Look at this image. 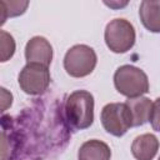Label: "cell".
<instances>
[{"mask_svg":"<svg viewBox=\"0 0 160 160\" xmlns=\"http://www.w3.org/2000/svg\"><path fill=\"white\" fill-rule=\"evenodd\" d=\"M25 59L28 64L48 66L52 61V46L44 36H34L25 45Z\"/></svg>","mask_w":160,"mask_h":160,"instance_id":"52a82bcc","label":"cell"},{"mask_svg":"<svg viewBox=\"0 0 160 160\" xmlns=\"http://www.w3.org/2000/svg\"><path fill=\"white\" fill-rule=\"evenodd\" d=\"M114 86L119 94L128 99L142 96L150 89L148 75L134 65H121L115 70Z\"/></svg>","mask_w":160,"mask_h":160,"instance_id":"7a4b0ae2","label":"cell"},{"mask_svg":"<svg viewBox=\"0 0 160 160\" xmlns=\"http://www.w3.org/2000/svg\"><path fill=\"white\" fill-rule=\"evenodd\" d=\"M149 121H150V125H151L152 130L160 132V98L155 99V101L152 102Z\"/></svg>","mask_w":160,"mask_h":160,"instance_id":"5bb4252c","label":"cell"},{"mask_svg":"<svg viewBox=\"0 0 160 160\" xmlns=\"http://www.w3.org/2000/svg\"><path fill=\"white\" fill-rule=\"evenodd\" d=\"M98 64V56L92 48L85 44L71 46L64 56V69L72 78L90 75Z\"/></svg>","mask_w":160,"mask_h":160,"instance_id":"277c9868","label":"cell"},{"mask_svg":"<svg viewBox=\"0 0 160 160\" xmlns=\"http://www.w3.org/2000/svg\"><path fill=\"white\" fill-rule=\"evenodd\" d=\"M126 105L130 109L131 118H132V126H142L149 121L152 101L149 98L139 96L134 99H128Z\"/></svg>","mask_w":160,"mask_h":160,"instance_id":"8fae6325","label":"cell"},{"mask_svg":"<svg viewBox=\"0 0 160 160\" xmlns=\"http://www.w3.org/2000/svg\"><path fill=\"white\" fill-rule=\"evenodd\" d=\"M101 125L112 136L121 138L132 128V118L126 102H109L101 109Z\"/></svg>","mask_w":160,"mask_h":160,"instance_id":"5b68a950","label":"cell"},{"mask_svg":"<svg viewBox=\"0 0 160 160\" xmlns=\"http://www.w3.org/2000/svg\"><path fill=\"white\" fill-rule=\"evenodd\" d=\"M0 40H1V61L5 62L11 59L15 54V40L12 35L6 32L5 30L0 31Z\"/></svg>","mask_w":160,"mask_h":160,"instance_id":"4fadbf2b","label":"cell"},{"mask_svg":"<svg viewBox=\"0 0 160 160\" xmlns=\"http://www.w3.org/2000/svg\"><path fill=\"white\" fill-rule=\"evenodd\" d=\"M94 96L86 90H75L66 96L64 112L68 126L72 130H84L94 122Z\"/></svg>","mask_w":160,"mask_h":160,"instance_id":"6da1fadb","label":"cell"},{"mask_svg":"<svg viewBox=\"0 0 160 160\" xmlns=\"http://www.w3.org/2000/svg\"><path fill=\"white\" fill-rule=\"evenodd\" d=\"M126 4H128L126 1L122 2V4H119V2H111V1H110V2H106V1H105V5H108V6H110V8H119V6L121 8V6H125Z\"/></svg>","mask_w":160,"mask_h":160,"instance_id":"2e32d148","label":"cell"},{"mask_svg":"<svg viewBox=\"0 0 160 160\" xmlns=\"http://www.w3.org/2000/svg\"><path fill=\"white\" fill-rule=\"evenodd\" d=\"M158 160H160V156H159V159H158Z\"/></svg>","mask_w":160,"mask_h":160,"instance_id":"e0dca14e","label":"cell"},{"mask_svg":"<svg viewBox=\"0 0 160 160\" xmlns=\"http://www.w3.org/2000/svg\"><path fill=\"white\" fill-rule=\"evenodd\" d=\"M1 92H2V111H5L12 104V95L11 92L6 91L5 88H1Z\"/></svg>","mask_w":160,"mask_h":160,"instance_id":"9a60e30c","label":"cell"},{"mask_svg":"<svg viewBox=\"0 0 160 160\" xmlns=\"http://www.w3.org/2000/svg\"><path fill=\"white\" fill-rule=\"evenodd\" d=\"M159 150V140L154 134L146 132L136 136L131 144V154L136 160H152Z\"/></svg>","mask_w":160,"mask_h":160,"instance_id":"ba28073f","label":"cell"},{"mask_svg":"<svg viewBox=\"0 0 160 160\" xmlns=\"http://www.w3.org/2000/svg\"><path fill=\"white\" fill-rule=\"evenodd\" d=\"M104 39L110 51L115 54H124L135 45V28L126 19H112L105 26Z\"/></svg>","mask_w":160,"mask_h":160,"instance_id":"3957f363","label":"cell"},{"mask_svg":"<svg viewBox=\"0 0 160 160\" xmlns=\"http://www.w3.org/2000/svg\"><path fill=\"white\" fill-rule=\"evenodd\" d=\"M51 75L48 66L39 64H26L19 72L18 82L20 89L28 95H41L50 85Z\"/></svg>","mask_w":160,"mask_h":160,"instance_id":"8992f818","label":"cell"},{"mask_svg":"<svg viewBox=\"0 0 160 160\" xmlns=\"http://www.w3.org/2000/svg\"><path fill=\"white\" fill-rule=\"evenodd\" d=\"M29 6V1H0L1 8V25L8 18L22 15Z\"/></svg>","mask_w":160,"mask_h":160,"instance_id":"7c38bea8","label":"cell"},{"mask_svg":"<svg viewBox=\"0 0 160 160\" xmlns=\"http://www.w3.org/2000/svg\"><path fill=\"white\" fill-rule=\"evenodd\" d=\"M139 18L148 31L160 34V0H142L139 6Z\"/></svg>","mask_w":160,"mask_h":160,"instance_id":"9c48e42d","label":"cell"},{"mask_svg":"<svg viewBox=\"0 0 160 160\" xmlns=\"http://www.w3.org/2000/svg\"><path fill=\"white\" fill-rule=\"evenodd\" d=\"M79 160H110L111 159V149L110 146L98 139H91L85 141L79 151Z\"/></svg>","mask_w":160,"mask_h":160,"instance_id":"30bf717a","label":"cell"}]
</instances>
